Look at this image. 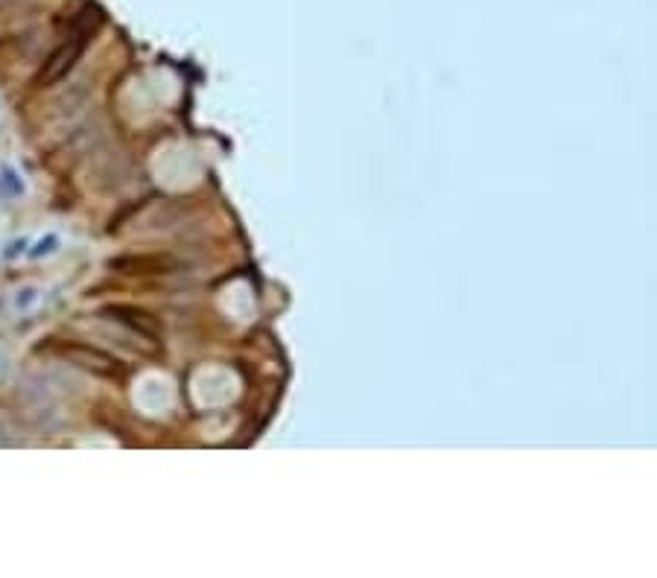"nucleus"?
I'll return each instance as SVG.
<instances>
[{
	"mask_svg": "<svg viewBox=\"0 0 657 578\" xmlns=\"http://www.w3.org/2000/svg\"><path fill=\"white\" fill-rule=\"evenodd\" d=\"M103 316H111V321L129 327L131 333H138V336L146 339V342H158V339H161V321L152 316V312H146V310H140V307L114 304V307H106V310H103Z\"/></svg>",
	"mask_w": 657,
	"mask_h": 578,
	"instance_id": "7ed1b4c3",
	"label": "nucleus"
},
{
	"mask_svg": "<svg viewBox=\"0 0 657 578\" xmlns=\"http://www.w3.org/2000/svg\"><path fill=\"white\" fill-rule=\"evenodd\" d=\"M41 351L56 354L59 359H68L71 366L85 368V371L100 374V377H111V380L117 377V380H120V377L126 374V368H123L120 359H114L111 354H106V351H100V348H91V345H85V342H56V339H50Z\"/></svg>",
	"mask_w": 657,
	"mask_h": 578,
	"instance_id": "f03ea898",
	"label": "nucleus"
},
{
	"mask_svg": "<svg viewBox=\"0 0 657 578\" xmlns=\"http://www.w3.org/2000/svg\"><path fill=\"white\" fill-rule=\"evenodd\" d=\"M96 24H100V15L91 12V9L82 12V18L76 24V32L59 47L50 59L44 62V68L38 73V85H53V82H59L62 76H68L73 71V64L79 62V56L85 53V44H88V38H91V32H94Z\"/></svg>",
	"mask_w": 657,
	"mask_h": 578,
	"instance_id": "f257e3e1",
	"label": "nucleus"
}]
</instances>
